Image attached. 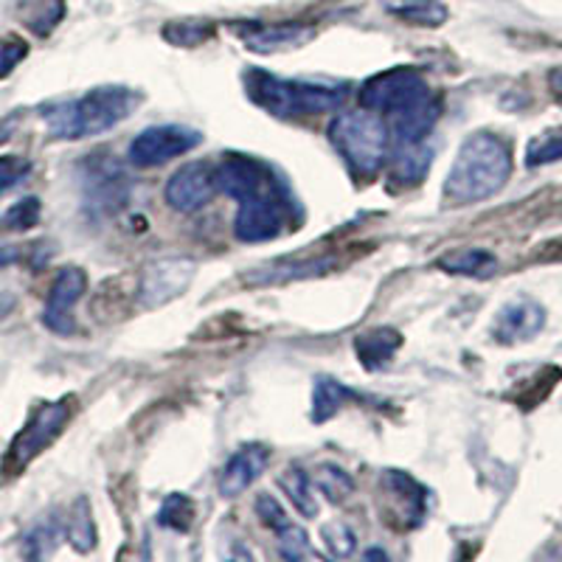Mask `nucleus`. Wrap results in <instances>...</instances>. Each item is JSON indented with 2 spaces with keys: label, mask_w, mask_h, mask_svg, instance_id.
Wrapping results in <instances>:
<instances>
[{
  "label": "nucleus",
  "mask_w": 562,
  "mask_h": 562,
  "mask_svg": "<svg viewBox=\"0 0 562 562\" xmlns=\"http://www.w3.org/2000/svg\"><path fill=\"white\" fill-rule=\"evenodd\" d=\"M29 54L26 40L18 37V34H7V37H0V79L9 77L14 68H18Z\"/></svg>",
  "instance_id": "nucleus-31"
},
{
  "label": "nucleus",
  "mask_w": 562,
  "mask_h": 562,
  "mask_svg": "<svg viewBox=\"0 0 562 562\" xmlns=\"http://www.w3.org/2000/svg\"><path fill=\"white\" fill-rule=\"evenodd\" d=\"M32 172V164L20 155H0V192H9L20 186Z\"/></svg>",
  "instance_id": "nucleus-32"
},
{
  "label": "nucleus",
  "mask_w": 562,
  "mask_h": 562,
  "mask_svg": "<svg viewBox=\"0 0 562 562\" xmlns=\"http://www.w3.org/2000/svg\"><path fill=\"white\" fill-rule=\"evenodd\" d=\"M203 144V135L183 124H155V127L140 130L127 149V158L133 167L155 169L164 167L180 155L192 153Z\"/></svg>",
  "instance_id": "nucleus-7"
},
{
  "label": "nucleus",
  "mask_w": 562,
  "mask_h": 562,
  "mask_svg": "<svg viewBox=\"0 0 562 562\" xmlns=\"http://www.w3.org/2000/svg\"><path fill=\"white\" fill-rule=\"evenodd\" d=\"M546 326V310L535 299L509 301L492 324V338L498 344H520L531 340Z\"/></svg>",
  "instance_id": "nucleus-12"
},
{
  "label": "nucleus",
  "mask_w": 562,
  "mask_h": 562,
  "mask_svg": "<svg viewBox=\"0 0 562 562\" xmlns=\"http://www.w3.org/2000/svg\"><path fill=\"white\" fill-rule=\"evenodd\" d=\"M315 484L324 492L326 501H333V504H340V501H346L355 492L351 475L335 464H321L318 473H315Z\"/></svg>",
  "instance_id": "nucleus-25"
},
{
  "label": "nucleus",
  "mask_w": 562,
  "mask_h": 562,
  "mask_svg": "<svg viewBox=\"0 0 562 562\" xmlns=\"http://www.w3.org/2000/svg\"><path fill=\"white\" fill-rule=\"evenodd\" d=\"M220 192L239 203L234 234L243 243H268L299 225V203L270 164L248 155H228L217 164Z\"/></svg>",
  "instance_id": "nucleus-1"
},
{
  "label": "nucleus",
  "mask_w": 562,
  "mask_h": 562,
  "mask_svg": "<svg viewBox=\"0 0 562 562\" xmlns=\"http://www.w3.org/2000/svg\"><path fill=\"white\" fill-rule=\"evenodd\" d=\"M439 270L456 276H470V279H490L498 273V256L484 248H461L453 254H445L439 259Z\"/></svg>",
  "instance_id": "nucleus-17"
},
{
  "label": "nucleus",
  "mask_w": 562,
  "mask_h": 562,
  "mask_svg": "<svg viewBox=\"0 0 562 562\" xmlns=\"http://www.w3.org/2000/svg\"><path fill=\"white\" fill-rule=\"evenodd\" d=\"M335 268V259H301V262H279L273 268L254 270L245 276L248 284H284V281L310 279Z\"/></svg>",
  "instance_id": "nucleus-18"
},
{
  "label": "nucleus",
  "mask_w": 562,
  "mask_h": 562,
  "mask_svg": "<svg viewBox=\"0 0 562 562\" xmlns=\"http://www.w3.org/2000/svg\"><path fill=\"white\" fill-rule=\"evenodd\" d=\"M40 223V200L23 198L3 214V228L9 231H29Z\"/></svg>",
  "instance_id": "nucleus-29"
},
{
  "label": "nucleus",
  "mask_w": 562,
  "mask_h": 562,
  "mask_svg": "<svg viewBox=\"0 0 562 562\" xmlns=\"http://www.w3.org/2000/svg\"><path fill=\"white\" fill-rule=\"evenodd\" d=\"M68 537H70V546H74L77 551H90L93 546H97V526H93V518H90L88 498H79L77 504H74Z\"/></svg>",
  "instance_id": "nucleus-24"
},
{
  "label": "nucleus",
  "mask_w": 562,
  "mask_h": 562,
  "mask_svg": "<svg viewBox=\"0 0 562 562\" xmlns=\"http://www.w3.org/2000/svg\"><path fill=\"white\" fill-rule=\"evenodd\" d=\"M245 90L256 108L268 110L270 115H279V119L333 113L346 102V85L281 79L262 68L245 70Z\"/></svg>",
  "instance_id": "nucleus-5"
},
{
  "label": "nucleus",
  "mask_w": 562,
  "mask_h": 562,
  "mask_svg": "<svg viewBox=\"0 0 562 562\" xmlns=\"http://www.w3.org/2000/svg\"><path fill=\"white\" fill-rule=\"evenodd\" d=\"M18 259H20L18 245H3V248H0V270L9 268V265H14Z\"/></svg>",
  "instance_id": "nucleus-35"
},
{
  "label": "nucleus",
  "mask_w": 562,
  "mask_h": 562,
  "mask_svg": "<svg viewBox=\"0 0 562 562\" xmlns=\"http://www.w3.org/2000/svg\"><path fill=\"white\" fill-rule=\"evenodd\" d=\"M239 37L250 52L273 54L307 45L315 37V29L304 23H254V26L239 29Z\"/></svg>",
  "instance_id": "nucleus-13"
},
{
  "label": "nucleus",
  "mask_w": 562,
  "mask_h": 562,
  "mask_svg": "<svg viewBox=\"0 0 562 562\" xmlns=\"http://www.w3.org/2000/svg\"><path fill=\"white\" fill-rule=\"evenodd\" d=\"M88 290V276L82 268H63L54 279L52 290H48V301H45L43 324L57 335H74L77 333V321H74V307Z\"/></svg>",
  "instance_id": "nucleus-11"
},
{
  "label": "nucleus",
  "mask_w": 562,
  "mask_h": 562,
  "mask_svg": "<svg viewBox=\"0 0 562 562\" xmlns=\"http://www.w3.org/2000/svg\"><path fill=\"white\" fill-rule=\"evenodd\" d=\"M391 160V178L403 186H419L425 180L434 160V147L430 140L422 144H391L389 147Z\"/></svg>",
  "instance_id": "nucleus-15"
},
{
  "label": "nucleus",
  "mask_w": 562,
  "mask_h": 562,
  "mask_svg": "<svg viewBox=\"0 0 562 562\" xmlns=\"http://www.w3.org/2000/svg\"><path fill=\"white\" fill-rule=\"evenodd\" d=\"M400 346H403V335L391 326H378V329H369V333L355 338V351L369 371L385 369L394 360Z\"/></svg>",
  "instance_id": "nucleus-16"
},
{
  "label": "nucleus",
  "mask_w": 562,
  "mask_h": 562,
  "mask_svg": "<svg viewBox=\"0 0 562 562\" xmlns=\"http://www.w3.org/2000/svg\"><path fill=\"white\" fill-rule=\"evenodd\" d=\"M562 160V127L546 130V133L535 135L526 147V167L537 169L546 164H557Z\"/></svg>",
  "instance_id": "nucleus-23"
},
{
  "label": "nucleus",
  "mask_w": 562,
  "mask_h": 562,
  "mask_svg": "<svg viewBox=\"0 0 562 562\" xmlns=\"http://www.w3.org/2000/svg\"><path fill=\"white\" fill-rule=\"evenodd\" d=\"M383 484L389 486L391 498L396 501V504L403 506V524L405 526H416L422 520V515H425V490H422L419 484H416L411 475L400 473V470H391V473H385Z\"/></svg>",
  "instance_id": "nucleus-19"
},
{
  "label": "nucleus",
  "mask_w": 562,
  "mask_h": 562,
  "mask_svg": "<svg viewBox=\"0 0 562 562\" xmlns=\"http://www.w3.org/2000/svg\"><path fill=\"white\" fill-rule=\"evenodd\" d=\"M220 192L217 167H211L205 160H189L186 167L169 178L167 183V203L180 214H194L203 205L211 203V198Z\"/></svg>",
  "instance_id": "nucleus-10"
},
{
  "label": "nucleus",
  "mask_w": 562,
  "mask_h": 562,
  "mask_svg": "<svg viewBox=\"0 0 562 562\" xmlns=\"http://www.w3.org/2000/svg\"><path fill=\"white\" fill-rule=\"evenodd\" d=\"M158 524L172 531H189L194 524V504L186 495H169L158 512Z\"/></svg>",
  "instance_id": "nucleus-27"
},
{
  "label": "nucleus",
  "mask_w": 562,
  "mask_h": 562,
  "mask_svg": "<svg viewBox=\"0 0 562 562\" xmlns=\"http://www.w3.org/2000/svg\"><path fill=\"white\" fill-rule=\"evenodd\" d=\"M385 9L414 26L434 29L448 20V9L441 7L439 0H385Z\"/></svg>",
  "instance_id": "nucleus-21"
},
{
  "label": "nucleus",
  "mask_w": 562,
  "mask_h": 562,
  "mask_svg": "<svg viewBox=\"0 0 562 562\" xmlns=\"http://www.w3.org/2000/svg\"><path fill=\"white\" fill-rule=\"evenodd\" d=\"M194 273H198V265L192 259H158V262L147 265L140 273L138 304L144 310L164 307L186 293Z\"/></svg>",
  "instance_id": "nucleus-9"
},
{
  "label": "nucleus",
  "mask_w": 562,
  "mask_h": 562,
  "mask_svg": "<svg viewBox=\"0 0 562 562\" xmlns=\"http://www.w3.org/2000/svg\"><path fill=\"white\" fill-rule=\"evenodd\" d=\"M14 310V299L9 293H0V318H7Z\"/></svg>",
  "instance_id": "nucleus-37"
},
{
  "label": "nucleus",
  "mask_w": 562,
  "mask_h": 562,
  "mask_svg": "<svg viewBox=\"0 0 562 562\" xmlns=\"http://www.w3.org/2000/svg\"><path fill=\"white\" fill-rule=\"evenodd\" d=\"M351 400H360L349 385L338 383L333 378H318L315 380V391H313V422L315 425H324V422L333 419L346 403Z\"/></svg>",
  "instance_id": "nucleus-20"
},
{
  "label": "nucleus",
  "mask_w": 562,
  "mask_h": 562,
  "mask_svg": "<svg viewBox=\"0 0 562 562\" xmlns=\"http://www.w3.org/2000/svg\"><path fill=\"white\" fill-rule=\"evenodd\" d=\"M512 178V147L492 133H473L461 144L445 180V203L473 205L495 198Z\"/></svg>",
  "instance_id": "nucleus-3"
},
{
  "label": "nucleus",
  "mask_w": 562,
  "mask_h": 562,
  "mask_svg": "<svg viewBox=\"0 0 562 562\" xmlns=\"http://www.w3.org/2000/svg\"><path fill=\"white\" fill-rule=\"evenodd\" d=\"M321 537H324V546L333 557H349L358 546V537L346 524H326L321 529Z\"/></svg>",
  "instance_id": "nucleus-30"
},
{
  "label": "nucleus",
  "mask_w": 562,
  "mask_h": 562,
  "mask_svg": "<svg viewBox=\"0 0 562 562\" xmlns=\"http://www.w3.org/2000/svg\"><path fill=\"white\" fill-rule=\"evenodd\" d=\"M140 104L138 90L119 88V85H104V88L88 90L85 97L70 99V102L52 104L45 110L43 119L48 124V133L63 140L93 138L124 119L133 115V110Z\"/></svg>",
  "instance_id": "nucleus-4"
},
{
  "label": "nucleus",
  "mask_w": 562,
  "mask_h": 562,
  "mask_svg": "<svg viewBox=\"0 0 562 562\" xmlns=\"http://www.w3.org/2000/svg\"><path fill=\"white\" fill-rule=\"evenodd\" d=\"M268 459L270 453L262 445H245V448H239L237 453L231 456L228 464L223 467V475H220V495H223V498H237V495H243V492L265 473Z\"/></svg>",
  "instance_id": "nucleus-14"
},
{
  "label": "nucleus",
  "mask_w": 562,
  "mask_h": 562,
  "mask_svg": "<svg viewBox=\"0 0 562 562\" xmlns=\"http://www.w3.org/2000/svg\"><path fill=\"white\" fill-rule=\"evenodd\" d=\"M279 551L281 557H288V560H304L310 554V540L307 531L299 529V526L288 524L284 529L279 531Z\"/></svg>",
  "instance_id": "nucleus-33"
},
{
  "label": "nucleus",
  "mask_w": 562,
  "mask_h": 562,
  "mask_svg": "<svg viewBox=\"0 0 562 562\" xmlns=\"http://www.w3.org/2000/svg\"><path fill=\"white\" fill-rule=\"evenodd\" d=\"M549 88H551V93H554V97L562 102V65L549 74Z\"/></svg>",
  "instance_id": "nucleus-36"
},
{
  "label": "nucleus",
  "mask_w": 562,
  "mask_h": 562,
  "mask_svg": "<svg viewBox=\"0 0 562 562\" xmlns=\"http://www.w3.org/2000/svg\"><path fill=\"white\" fill-rule=\"evenodd\" d=\"M256 515L262 518L265 526H270V529H276V531H281L284 526L290 524L288 512L281 509L279 501H276L273 495H268V492H262V495L256 498Z\"/></svg>",
  "instance_id": "nucleus-34"
},
{
  "label": "nucleus",
  "mask_w": 562,
  "mask_h": 562,
  "mask_svg": "<svg viewBox=\"0 0 562 562\" xmlns=\"http://www.w3.org/2000/svg\"><path fill=\"white\" fill-rule=\"evenodd\" d=\"M366 110L385 113L391 144H422L439 122L441 104L416 68H391L371 77L360 90Z\"/></svg>",
  "instance_id": "nucleus-2"
},
{
  "label": "nucleus",
  "mask_w": 562,
  "mask_h": 562,
  "mask_svg": "<svg viewBox=\"0 0 562 562\" xmlns=\"http://www.w3.org/2000/svg\"><path fill=\"white\" fill-rule=\"evenodd\" d=\"M164 40L178 48H194V45H203L211 37V26L203 20H178V23H169V26L160 29Z\"/></svg>",
  "instance_id": "nucleus-26"
},
{
  "label": "nucleus",
  "mask_w": 562,
  "mask_h": 562,
  "mask_svg": "<svg viewBox=\"0 0 562 562\" xmlns=\"http://www.w3.org/2000/svg\"><path fill=\"white\" fill-rule=\"evenodd\" d=\"M279 486L290 498V504L299 509V515H304V518H315L318 515V498H315L313 481H310V475L304 470H299V467L284 470L279 475Z\"/></svg>",
  "instance_id": "nucleus-22"
},
{
  "label": "nucleus",
  "mask_w": 562,
  "mask_h": 562,
  "mask_svg": "<svg viewBox=\"0 0 562 562\" xmlns=\"http://www.w3.org/2000/svg\"><path fill=\"white\" fill-rule=\"evenodd\" d=\"M63 14H65L63 0H37L32 12H29L26 26L32 29L34 34H40V37H45V34L52 32L59 20H63Z\"/></svg>",
  "instance_id": "nucleus-28"
},
{
  "label": "nucleus",
  "mask_w": 562,
  "mask_h": 562,
  "mask_svg": "<svg viewBox=\"0 0 562 562\" xmlns=\"http://www.w3.org/2000/svg\"><path fill=\"white\" fill-rule=\"evenodd\" d=\"M329 140L338 149L340 158L349 164V169L360 178H374L389 160L391 135L389 124L374 115V110L363 113H340L329 124Z\"/></svg>",
  "instance_id": "nucleus-6"
},
{
  "label": "nucleus",
  "mask_w": 562,
  "mask_h": 562,
  "mask_svg": "<svg viewBox=\"0 0 562 562\" xmlns=\"http://www.w3.org/2000/svg\"><path fill=\"white\" fill-rule=\"evenodd\" d=\"M70 403L74 400H59V403H48L32 416L26 428L20 430L18 439L12 441V450H9V467L12 470H23L26 464H32L45 448H52L57 436L63 434L65 425L70 419Z\"/></svg>",
  "instance_id": "nucleus-8"
}]
</instances>
